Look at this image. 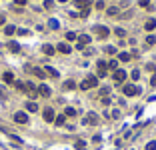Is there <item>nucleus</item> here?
Masks as SVG:
<instances>
[{"label": "nucleus", "mask_w": 156, "mask_h": 150, "mask_svg": "<svg viewBox=\"0 0 156 150\" xmlns=\"http://www.w3.org/2000/svg\"><path fill=\"white\" fill-rule=\"evenodd\" d=\"M94 86H98V78H96V76H86V78L80 82V88H82V90H90V88H94Z\"/></svg>", "instance_id": "1"}, {"label": "nucleus", "mask_w": 156, "mask_h": 150, "mask_svg": "<svg viewBox=\"0 0 156 150\" xmlns=\"http://www.w3.org/2000/svg\"><path fill=\"white\" fill-rule=\"evenodd\" d=\"M122 92H124L126 96H136V94L140 92V88L134 86V84H124V86H122Z\"/></svg>", "instance_id": "2"}, {"label": "nucleus", "mask_w": 156, "mask_h": 150, "mask_svg": "<svg viewBox=\"0 0 156 150\" xmlns=\"http://www.w3.org/2000/svg\"><path fill=\"white\" fill-rule=\"evenodd\" d=\"M88 42H90V36H88V34H80V36H78V42H76V48H78V50H82Z\"/></svg>", "instance_id": "3"}, {"label": "nucleus", "mask_w": 156, "mask_h": 150, "mask_svg": "<svg viewBox=\"0 0 156 150\" xmlns=\"http://www.w3.org/2000/svg\"><path fill=\"white\" fill-rule=\"evenodd\" d=\"M94 32L98 34V38H106L110 34V30H108L106 26H94Z\"/></svg>", "instance_id": "4"}, {"label": "nucleus", "mask_w": 156, "mask_h": 150, "mask_svg": "<svg viewBox=\"0 0 156 150\" xmlns=\"http://www.w3.org/2000/svg\"><path fill=\"white\" fill-rule=\"evenodd\" d=\"M14 122H18V124H26V122H28L26 112H14Z\"/></svg>", "instance_id": "5"}, {"label": "nucleus", "mask_w": 156, "mask_h": 150, "mask_svg": "<svg viewBox=\"0 0 156 150\" xmlns=\"http://www.w3.org/2000/svg\"><path fill=\"white\" fill-rule=\"evenodd\" d=\"M108 72V64L104 60H98V76H106Z\"/></svg>", "instance_id": "6"}, {"label": "nucleus", "mask_w": 156, "mask_h": 150, "mask_svg": "<svg viewBox=\"0 0 156 150\" xmlns=\"http://www.w3.org/2000/svg\"><path fill=\"white\" fill-rule=\"evenodd\" d=\"M84 122H86V124H98V116L94 112H88L86 118H84Z\"/></svg>", "instance_id": "7"}, {"label": "nucleus", "mask_w": 156, "mask_h": 150, "mask_svg": "<svg viewBox=\"0 0 156 150\" xmlns=\"http://www.w3.org/2000/svg\"><path fill=\"white\" fill-rule=\"evenodd\" d=\"M74 4H76V8H80V10H84V8H90V0H74Z\"/></svg>", "instance_id": "8"}, {"label": "nucleus", "mask_w": 156, "mask_h": 150, "mask_svg": "<svg viewBox=\"0 0 156 150\" xmlns=\"http://www.w3.org/2000/svg\"><path fill=\"white\" fill-rule=\"evenodd\" d=\"M38 94H40V96H44V98H48V96H50V88H48L46 84H40Z\"/></svg>", "instance_id": "9"}, {"label": "nucleus", "mask_w": 156, "mask_h": 150, "mask_svg": "<svg viewBox=\"0 0 156 150\" xmlns=\"http://www.w3.org/2000/svg\"><path fill=\"white\" fill-rule=\"evenodd\" d=\"M44 120L46 122H54V110L52 108H46L44 110Z\"/></svg>", "instance_id": "10"}, {"label": "nucleus", "mask_w": 156, "mask_h": 150, "mask_svg": "<svg viewBox=\"0 0 156 150\" xmlns=\"http://www.w3.org/2000/svg\"><path fill=\"white\" fill-rule=\"evenodd\" d=\"M114 80H116V82H124V80H126V72H124V70H116V72H114Z\"/></svg>", "instance_id": "11"}, {"label": "nucleus", "mask_w": 156, "mask_h": 150, "mask_svg": "<svg viewBox=\"0 0 156 150\" xmlns=\"http://www.w3.org/2000/svg\"><path fill=\"white\" fill-rule=\"evenodd\" d=\"M56 50H58V52H62V54H68V52H70V46H68L66 42H60Z\"/></svg>", "instance_id": "12"}, {"label": "nucleus", "mask_w": 156, "mask_h": 150, "mask_svg": "<svg viewBox=\"0 0 156 150\" xmlns=\"http://www.w3.org/2000/svg\"><path fill=\"white\" fill-rule=\"evenodd\" d=\"M144 28H146L148 32H150V30H154V28H156V20H154V18H150V20H146V24H144Z\"/></svg>", "instance_id": "13"}, {"label": "nucleus", "mask_w": 156, "mask_h": 150, "mask_svg": "<svg viewBox=\"0 0 156 150\" xmlns=\"http://www.w3.org/2000/svg\"><path fill=\"white\" fill-rule=\"evenodd\" d=\"M42 52H44L46 56H52V54H54V48H52L50 44H44V46H42Z\"/></svg>", "instance_id": "14"}, {"label": "nucleus", "mask_w": 156, "mask_h": 150, "mask_svg": "<svg viewBox=\"0 0 156 150\" xmlns=\"http://www.w3.org/2000/svg\"><path fill=\"white\" fill-rule=\"evenodd\" d=\"M32 74L38 76V78H44V76H46V72H44L42 68H36V66H34V68H32Z\"/></svg>", "instance_id": "15"}, {"label": "nucleus", "mask_w": 156, "mask_h": 150, "mask_svg": "<svg viewBox=\"0 0 156 150\" xmlns=\"http://www.w3.org/2000/svg\"><path fill=\"white\" fill-rule=\"evenodd\" d=\"M44 72H46L48 76H52V78H58V72H56L52 66H46V70H44Z\"/></svg>", "instance_id": "16"}, {"label": "nucleus", "mask_w": 156, "mask_h": 150, "mask_svg": "<svg viewBox=\"0 0 156 150\" xmlns=\"http://www.w3.org/2000/svg\"><path fill=\"white\" fill-rule=\"evenodd\" d=\"M4 82L14 84V74H12V72H4Z\"/></svg>", "instance_id": "17"}, {"label": "nucleus", "mask_w": 156, "mask_h": 150, "mask_svg": "<svg viewBox=\"0 0 156 150\" xmlns=\"http://www.w3.org/2000/svg\"><path fill=\"white\" fill-rule=\"evenodd\" d=\"M64 88H66V90H74V88H76V82H74V80H66V82H64Z\"/></svg>", "instance_id": "18"}, {"label": "nucleus", "mask_w": 156, "mask_h": 150, "mask_svg": "<svg viewBox=\"0 0 156 150\" xmlns=\"http://www.w3.org/2000/svg\"><path fill=\"white\" fill-rule=\"evenodd\" d=\"M26 110L36 112V110H38V104H36V102H26Z\"/></svg>", "instance_id": "19"}, {"label": "nucleus", "mask_w": 156, "mask_h": 150, "mask_svg": "<svg viewBox=\"0 0 156 150\" xmlns=\"http://www.w3.org/2000/svg\"><path fill=\"white\" fill-rule=\"evenodd\" d=\"M64 122H66V116H62V114H60V116H56V118H54V124H56V126H62V124H64Z\"/></svg>", "instance_id": "20"}, {"label": "nucleus", "mask_w": 156, "mask_h": 150, "mask_svg": "<svg viewBox=\"0 0 156 150\" xmlns=\"http://www.w3.org/2000/svg\"><path fill=\"white\" fill-rule=\"evenodd\" d=\"M138 4H140V8H148V10H152L150 0H138Z\"/></svg>", "instance_id": "21"}, {"label": "nucleus", "mask_w": 156, "mask_h": 150, "mask_svg": "<svg viewBox=\"0 0 156 150\" xmlns=\"http://www.w3.org/2000/svg\"><path fill=\"white\" fill-rule=\"evenodd\" d=\"M118 58H120V60H122V62H128V60H130V58H132V54H128V52H122V54H120V56H118Z\"/></svg>", "instance_id": "22"}, {"label": "nucleus", "mask_w": 156, "mask_h": 150, "mask_svg": "<svg viewBox=\"0 0 156 150\" xmlns=\"http://www.w3.org/2000/svg\"><path fill=\"white\" fill-rule=\"evenodd\" d=\"M64 116H76V110H74L72 106H68V108L64 110Z\"/></svg>", "instance_id": "23"}, {"label": "nucleus", "mask_w": 156, "mask_h": 150, "mask_svg": "<svg viewBox=\"0 0 156 150\" xmlns=\"http://www.w3.org/2000/svg\"><path fill=\"white\" fill-rule=\"evenodd\" d=\"M8 48H10L12 52H18V50H20V46H18L16 42H8Z\"/></svg>", "instance_id": "24"}, {"label": "nucleus", "mask_w": 156, "mask_h": 150, "mask_svg": "<svg viewBox=\"0 0 156 150\" xmlns=\"http://www.w3.org/2000/svg\"><path fill=\"white\" fill-rule=\"evenodd\" d=\"M106 12H108V16H116V14H118V8H116V6H110Z\"/></svg>", "instance_id": "25"}, {"label": "nucleus", "mask_w": 156, "mask_h": 150, "mask_svg": "<svg viewBox=\"0 0 156 150\" xmlns=\"http://www.w3.org/2000/svg\"><path fill=\"white\" fill-rule=\"evenodd\" d=\"M108 68L116 72V70H118V62H116V60H110V62H108Z\"/></svg>", "instance_id": "26"}, {"label": "nucleus", "mask_w": 156, "mask_h": 150, "mask_svg": "<svg viewBox=\"0 0 156 150\" xmlns=\"http://www.w3.org/2000/svg\"><path fill=\"white\" fill-rule=\"evenodd\" d=\"M114 34H116L118 38H124V36H126V32H124L122 28H116V30H114Z\"/></svg>", "instance_id": "27"}, {"label": "nucleus", "mask_w": 156, "mask_h": 150, "mask_svg": "<svg viewBox=\"0 0 156 150\" xmlns=\"http://www.w3.org/2000/svg\"><path fill=\"white\" fill-rule=\"evenodd\" d=\"M76 148L78 150H86V142H84V140H78V142H76Z\"/></svg>", "instance_id": "28"}, {"label": "nucleus", "mask_w": 156, "mask_h": 150, "mask_svg": "<svg viewBox=\"0 0 156 150\" xmlns=\"http://www.w3.org/2000/svg\"><path fill=\"white\" fill-rule=\"evenodd\" d=\"M146 44H148V46H152V44H156V36H152V34H150V36L146 38Z\"/></svg>", "instance_id": "29"}, {"label": "nucleus", "mask_w": 156, "mask_h": 150, "mask_svg": "<svg viewBox=\"0 0 156 150\" xmlns=\"http://www.w3.org/2000/svg\"><path fill=\"white\" fill-rule=\"evenodd\" d=\"M130 76H132V80H138V78H140V70H132Z\"/></svg>", "instance_id": "30"}, {"label": "nucleus", "mask_w": 156, "mask_h": 150, "mask_svg": "<svg viewBox=\"0 0 156 150\" xmlns=\"http://www.w3.org/2000/svg\"><path fill=\"white\" fill-rule=\"evenodd\" d=\"M14 30H16L14 26H6V28H4V32H6L8 36H10V34H14Z\"/></svg>", "instance_id": "31"}, {"label": "nucleus", "mask_w": 156, "mask_h": 150, "mask_svg": "<svg viewBox=\"0 0 156 150\" xmlns=\"http://www.w3.org/2000/svg\"><path fill=\"white\" fill-rule=\"evenodd\" d=\"M66 40H78V36L74 32H66Z\"/></svg>", "instance_id": "32"}, {"label": "nucleus", "mask_w": 156, "mask_h": 150, "mask_svg": "<svg viewBox=\"0 0 156 150\" xmlns=\"http://www.w3.org/2000/svg\"><path fill=\"white\" fill-rule=\"evenodd\" d=\"M14 86H16L18 90H22V92H24V86H26V84H24V82H14Z\"/></svg>", "instance_id": "33"}, {"label": "nucleus", "mask_w": 156, "mask_h": 150, "mask_svg": "<svg viewBox=\"0 0 156 150\" xmlns=\"http://www.w3.org/2000/svg\"><path fill=\"white\" fill-rule=\"evenodd\" d=\"M104 50H106V52H108V54H114V52H116V48H114V46H106V48H104Z\"/></svg>", "instance_id": "34"}, {"label": "nucleus", "mask_w": 156, "mask_h": 150, "mask_svg": "<svg viewBox=\"0 0 156 150\" xmlns=\"http://www.w3.org/2000/svg\"><path fill=\"white\" fill-rule=\"evenodd\" d=\"M108 92H110V88H102V90H100V96L104 98V96H108Z\"/></svg>", "instance_id": "35"}, {"label": "nucleus", "mask_w": 156, "mask_h": 150, "mask_svg": "<svg viewBox=\"0 0 156 150\" xmlns=\"http://www.w3.org/2000/svg\"><path fill=\"white\" fill-rule=\"evenodd\" d=\"M146 150H156V142H148V144H146Z\"/></svg>", "instance_id": "36"}, {"label": "nucleus", "mask_w": 156, "mask_h": 150, "mask_svg": "<svg viewBox=\"0 0 156 150\" xmlns=\"http://www.w3.org/2000/svg\"><path fill=\"white\" fill-rule=\"evenodd\" d=\"M88 12H90V8H84V10L80 12V16H82V18H86V16H88Z\"/></svg>", "instance_id": "37"}, {"label": "nucleus", "mask_w": 156, "mask_h": 150, "mask_svg": "<svg viewBox=\"0 0 156 150\" xmlns=\"http://www.w3.org/2000/svg\"><path fill=\"white\" fill-rule=\"evenodd\" d=\"M48 24H50V28H54V30H56V28H58V22H56V20H50V22H48Z\"/></svg>", "instance_id": "38"}, {"label": "nucleus", "mask_w": 156, "mask_h": 150, "mask_svg": "<svg viewBox=\"0 0 156 150\" xmlns=\"http://www.w3.org/2000/svg\"><path fill=\"white\" fill-rule=\"evenodd\" d=\"M102 104H104V106H108V104H110V98H108V96H104V98H102Z\"/></svg>", "instance_id": "39"}, {"label": "nucleus", "mask_w": 156, "mask_h": 150, "mask_svg": "<svg viewBox=\"0 0 156 150\" xmlns=\"http://www.w3.org/2000/svg\"><path fill=\"white\" fill-rule=\"evenodd\" d=\"M14 4H16V6H24V4H26V0H14Z\"/></svg>", "instance_id": "40"}, {"label": "nucleus", "mask_w": 156, "mask_h": 150, "mask_svg": "<svg viewBox=\"0 0 156 150\" xmlns=\"http://www.w3.org/2000/svg\"><path fill=\"white\" fill-rule=\"evenodd\" d=\"M96 8H98V10H102V8H104V2H102V0H100V2H96Z\"/></svg>", "instance_id": "41"}, {"label": "nucleus", "mask_w": 156, "mask_h": 150, "mask_svg": "<svg viewBox=\"0 0 156 150\" xmlns=\"http://www.w3.org/2000/svg\"><path fill=\"white\" fill-rule=\"evenodd\" d=\"M146 70H150V72H154V70H156V66H154V64H148V66H146Z\"/></svg>", "instance_id": "42"}, {"label": "nucleus", "mask_w": 156, "mask_h": 150, "mask_svg": "<svg viewBox=\"0 0 156 150\" xmlns=\"http://www.w3.org/2000/svg\"><path fill=\"white\" fill-rule=\"evenodd\" d=\"M0 98H6V92H4V88L0 86Z\"/></svg>", "instance_id": "43"}, {"label": "nucleus", "mask_w": 156, "mask_h": 150, "mask_svg": "<svg viewBox=\"0 0 156 150\" xmlns=\"http://www.w3.org/2000/svg\"><path fill=\"white\" fill-rule=\"evenodd\" d=\"M112 118H120V112H118V110H112Z\"/></svg>", "instance_id": "44"}, {"label": "nucleus", "mask_w": 156, "mask_h": 150, "mask_svg": "<svg viewBox=\"0 0 156 150\" xmlns=\"http://www.w3.org/2000/svg\"><path fill=\"white\" fill-rule=\"evenodd\" d=\"M150 84H152V86H156V74L152 76V80H150Z\"/></svg>", "instance_id": "45"}, {"label": "nucleus", "mask_w": 156, "mask_h": 150, "mask_svg": "<svg viewBox=\"0 0 156 150\" xmlns=\"http://www.w3.org/2000/svg\"><path fill=\"white\" fill-rule=\"evenodd\" d=\"M0 24H4V16L2 14H0Z\"/></svg>", "instance_id": "46"}, {"label": "nucleus", "mask_w": 156, "mask_h": 150, "mask_svg": "<svg viewBox=\"0 0 156 150\" xmlns=\"http://www.w3.org/2000/svg\"><path fill=\"white\" fill-rule=\"evenodd\" d=\"M60 2H66V0H60Z\"/></svg>", "instance_id": "47"}]
</instances>
